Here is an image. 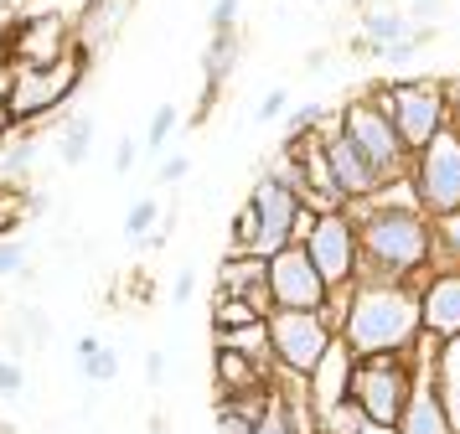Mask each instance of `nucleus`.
<instances>
[{
    "mask_svg": "<svg viewBox=\"0 0 460 434\" xmlns=\"http://www.w3.org/2000/svg\"><path fill=\"white\" fill-rule=\"evenodd\" d=\"M270 372H274V368L253 362L249 351H233V347H217V351H212V377H217V398H223V393L259 388V383H270Z\"/></svg>",
    "mask_w": 460,
    "mask_h": 434,
    "instance_id": "obj_19",
    "label": "nucleus"
},
{
    "mask_svg": "<svg viewBox=\"0 0 460 434\" xmlns=\"http://www.w3.org/2000/svg\"><path fill=\"white\" fill-rule=\"evenodd\" d=\"M22 336H26V341H37V347H42V341H52L47 310H37V306H26V310H22Z\"/></svg>",
    "mask_w": 460,
    "mask_h": 434,
    "instance_id": "obj_36",
    "label": "nucleus"
},
{
    "mask_svg": "<svg viewBox=\"0 0 460 434\" xmlns=\"http://www.w3.org/2000/svg\"><path fill=\"white\" fill-rule=\"evenodd\" d=\"M249 207H253V217H259V233H253L249 253H259V259H270V253H279V248L300 244V238L311 233V217H315L311 207L300 202V191L285 186L274 171H264V176L253 182Z\"/></svg>",
    "mask_w": 460,
    "mask_h": 434,
    "instance_id": "obj_5",
    "label": "nucleus"
},
{
    "mask_svg": "<svg viewBox=\"0 0 460 434\" xmlns=\"http://www.w3.org/2000/svg\"><path fill=\"white\" fill-rule=\"evenodd\" d=\"M16 393H26V362L0 357V398H16Z\"/></svg>",
    "mask_w": 460,
    "mask_h": 434,
    "instance_id": "obj_35",
    "label": "nucleus"
},
{
    "mask_svg": "<svg viewBox=\"0 0 460 434\" xmlns=\"http://www.w3.org/2000/svg\"><path fill=\"white\" fill-rule=\"evenodd\" d=\"M22 217H26L22 202H16V197L0 186V238H5V233H16V223H22Z\"/></svg>",
    "mask_w": 460,
    "mask_h": 434,
    "instance_id": "obj_40",
    "label": "nucleus"
},
{
    "mask_svg": "<svg viewBox=\"0 0 460 434\" xmlns=\"http://www.w3.org/2000/svg\"><path fill=\"white\" fill-rule=\"evenodd\" d=\"M47 207H52V202H47V191H31V202H22V212H31V217H42Z\"/></svg>",
    "mask_w": 460,
    "mask_h": 434,
    "instance_id": "obj_44",
    "label": "nucleus"
},
{
    "mask_svg": "<svg viewBox=\"0 0 460 434\" xmlns=\"http://www.w3.org/2000/svg\"><path fill=\"white\" fill-rule=\"evenodd\" d=\"M191 295H197V274L181 269V274H176V285H171V300H176V306H187Z\"/></svg>",
    "mask_w": 460,
    "mask_h": 434,
    "instance_id": "obj_42",
    "label": "nucleus"
},
{
    "mask_svg": "<svg viewBox=\"0 0 460 434\" xmlns=\"http://www.w3.org/2000/svg\"><path fill=\"white\" fill-rule=\"evenodd\" d=\"M409 176H414L419 207L439 217V212H456L460 207V135L445 124L429 145H419L414 161H409Z\"/></svg>",
    "mask_w": 460,
    "mask_h": 434,
    "instance_id": "obj_10",
    "label": "nucleus"
},
{
    "mask_svg": "<svg viewBox=\"0 0 460 434\" xmlns=\"http://www.w3.org/2000/svg\"><path fill=\"white\" fill-rule=\"evenodd\" d=\"M176 129H181V109H176V103H161V109L150 114V129H146V140H140V145H146L150 155H161Z\"/></svg>",
    "mask_w": 460,
    "mask_h": 434,
    "instance_id": "obj_30",
    "label": "nucleus"
},
{
    "mask_svg": "<svg viewBox=\"0 0 460 434\" xmlns=\"http://www.w3.org/2000/svg\"><path fill=\"white\" fill-rule=\"evenodd\" d=\"M161 217H166V207H161V197H135L125 212V238L135 248H146L150 244V233L161 227Z\"/></svg>",
    "mask_w": 460,
    "mask_h": 434,
    "instance_id": "obj_26",
    "label": "nucleus"
},
{
    "mask_svg": "<svg viewBox=\"0 0 460 434\" xmlns=\"http://www.w3.org/2000/svg\"><path fill=\"white\" fill-rule=\"evenodd\" d=\"M409 285H419V321L429 336L450 341L460 336V269L456 264H429L424 274H414Z\"/></svg>",
    "mask_w": 460,
    "mask_h": 434,
    "instance_id": "obj_13",
    "label": "nucleus"
},
{
    "mask_svg": "<svg viewBox=\"0 0 460 434\" xmlns=\"http://www.w3.org/2000/svg\"><path fill=\"white\" fill-rule=\"evenodd\" d=\"M357 434H398V424H377V419H367Z\"/></svg>",
    "mask_w": 460,
    "mask_h": 434,
    "instance_id": "obj_45",
    "label": "nucleus"
},
{
    "mask_svg": "<svg viewBox=\"0 0 460 434\" xmlns=\"http://www.w3.org/2000/svg\"><path fill=\"white\" fill-rule=\"evenodd\" d=\"M403 11H409V21H414V26H435V21L445 16V0H409Z\"/></svg>",
    "mask_w": 460,
    "mask_h": 434,
    "instance_id": "obj_39",
    "label": "nucleus"
},
{
    "mask_svg": "<svg viewBox=\"0 0 460 434\" xmlns=\"http://www.w3.org/2000/svg\"><path fill=\"white\" fill-rule=\"evenodd\" d=\"M5 5H16V0H0V11H5Z\"/></svg>",
    "mask_w": 460,
    "mask_h": 434,
    "instance_id": "obj_46",
    "label": "nucleus"
},
{
    "mask_svg": "<svg viewBox=\"0 0 460 434\" xmlns=\"http://www.w3.org/2000/svg\"><path fill=\"white\" fill-rule=\"evenodd\" d=\"M270 295H274V310H321L332 285L311 264L305 244H290L279 253H270Z\"/></svg>",
    "mask_w": 460,
    "mask_h": 434,
    "instance_id": "obj_12",
    "label": "nucleus"
},
{
    "mask_svg": "<svg viewBox=\"0 0 460 434\" xmlns=\"http://www.w3.org/2000/svg\"><path fill=\"white\" fill-rule=\"evenodd\" d=\"M326 165H332V176H336V186H341L347 202H362V197H373L377 186H383L377 165L367 161L341 129H326Z\"/></svg>",
    "mask_w": 460,
    "mask_h": 434,
    "instance_id": "obj_14",
    "label": "nucleus"
},
{
    "mask_svg": "<svg viewBox=\"0 0 460 434\" xmlns=\"http://www.w3.org/2000/svg\"><path fill=\"white\" fill-rule=\"evenodd\" d=\"M414 31V21L403 5H367L362 21H357V47L367 52V58H383V47H394Z\"/></svg>",
    "mask_w": 460,
    "mask_h": 434,
    "instance_id": "obj_16",
    "label": "nucleus"
},
{
    "mask_svg": "<svg viewBox=\"0 0 460 434\" xmlns=\"http://www.w3.org/2000/svg\"><path fill=\"white\" fill-rule=\"evenodd\" d=\"M84 73H88V52L73 47L67 58L47 62V67H11L5 78V93H0V109L11 114V124H37V120H52L78 88H84Z\"/></svg>",
    "mask_w": 460,
    "mask_h": 434,
    "instance_id": "obj_3",
    "label": "nucleus"
},
{
    "mask_svg": "<svg viewBox=\"0 0 460 434\" xmlns=\"http://www.w3.org/2000/svg\"><path fill=\"white\" fill-rule=\"evenodd\" d=\"M264 279H270V259H259V253H228L217 264V295H249Z\"/></svg>",
    "mask_w": 460,
    "mask_h": 434,
    "instance_id": "obj_24",
    "label": "nucleus"
},
{
    "mask_svg": "<svg viewBox=\"0 0 460 434\" xmlns=\"http://www.w3.org/2000/svg\"><path fill=\"white\" fill-rule=\"evenodd\" d=\"M347 212L357 223V279H414V274L429 269L435 217L424 207L347 202Z\"/></svg>",
    "mask_w": 460,
    "mask_h": 434,
    "instance_id": "obj_1",
    "label": "nucleus"
},
{
    "mask_svg": "<svg viewBox=\"0 0 460 434\" xmlns=\"http://www.w3.org/2000/svg\"><path fill=\"white\" fill-rule=\"evenodd\" d=\"M445 109H450V129L460 135V78H445Z\"/></svg>",
    "mask_w": 460,
    "mask_h": 434,
    "instance_id": "obj_43",
    "label": "nucleus"
},
{
    "mask_svg": "<svg viewBox=\"0 0 460 434\" xmlns=\"http://www.w3.org/2000/svg\"><path fill=\"white\" fill-rule=\"evenodd\" d=\"M238 16H243V0H212L208 31H233V26H238Z\"/></svg>",
    "mask_w": 460,
    "mask_h": 434,
    "instance_id": "obj_34",
    "label": "nucleus"
},
{
    "mask_svg": "<svg viewBox=\"0 0 460 434\" xmlns=\"http://www.w3.org/2000/svg\"><path fill=\"white\" fill-rule=\"evenodd\" d=\"M429 264H456L460 269V207L435 217V259Z\"/></svg>",
    "mask_w": 460,
    "mask_h": 434,
    "instance_id": "obj_29",
    "label": "nucleus"
},
{
    "mask_svg": "<svg viewBox=\"0 0 460 434\" xmlns=\"http://www.w3.org/2000/svg\"><path fill=\"white\" fill-rule=\"evenodd\" d=\"M73 47L78 41H73V26L63 11H26L0 37V62H5V73L11 67H47V62L67 58Z\"/></svg>",
    "mask_w": 460,
    "mask_h": 434,
    "instance_id": "obj_9",
    "label": "nucleus"
},
{
    "mask_svg": "<svg viewBox=\"0 0 460 434\" xmlns=\"http://www.w3.org/2000/svg\"><path fill=\"white\" fill-rule=\"evenodd\" d=\"M140 150H146V145L135 140V135H119V145H114V176H129L135 161H140Z\"/></svg>",
    "mask_w": 460,
    "mask_h": 434,
    "instance_id": "obj_38",
    "label": "nucleus"
},
{
    "mask_svg": "<svg viewBox=\"0 0 460 434\" xmlns=\"http://www.w3.org/2000/svg\"><path fill=\"white\" fill-rule=\"evenodd\" d=\"M93 135H99V120L93 114H67L58 129H52V155L73 171V165H84L93 155Z\"/></svg>",
    "mask_w": 460,
    "mask_h": 434,
    "instance_id": "obj_20",
    "label": "nucleus"
},
{
    "mask_svg": "<svg viewBox=\"0 0 460 434\" xmlns=\"http://www.w3.org/2000/svg\"><path fill=\"white\" fill-rule=\"evenodd\" d=\"M419 331H424L419 285H409V279H357L336 336L357 357H373V351H409L419 341Z\"/></svg>",
    "mask_w": 460,
    "mask_h": 434,
    "instance_id": "obj_2",
    "label": "nucleus"
},
{
    "mask_svg": "<svg viewBox=\"0 0 460 434\" xmlns=\"http://www.w3.org/2000/svg\"><path fill=\"white\" fill-rule=\"evenodd\" d=\"M146 383H150V388H161V383H166V351H146Z\"/></svg>",
    "mask_w": 460,
    "mask_h": 434,
    "instance_id": "obj_41",
    "label": "nucleus"
},
{
    "mask_svg": "<svg viewBox=\"0 0 460 434\" xmlns=\"http://www.w3.org/2000/svg\"><path fill=\"white\" fill-rule=\"evenodd\" d=\"M26 264H31V244H26V238H16V233H5V238H0V279H16V274H26Z\"/></svg>",
    "mask_w": 460,
    "mask_h": 434,
    "instance_id": "obj_31",
    "label": "nucleus"
},
{
    "mask_svg": "<svg viewBox=\"0 0 460 434\" xmlns=\"http://www.w3.org/2000/svg\"><path fill=\"white\" fill-rule=\"evenodd\" d=\"M373 103L394 120V129L403 135L409 150L429 145L450 124V109H445V78H394V83H373L367 88Z\"/></svg>",
    "mask_w": 460,
    "mask_h": 434,
    "instance_id": "obj_4",
    "label": "nucleus"
},
{
    "mask_svg": "<svg viewBox=\"0 0 460 434\" xmlns=\"http://www.w3.org/2000/svg\"><path fill=\"white\" fill-rule=\"evenodd\" d=\"M191 176V155H166V161L155 165V186H176Z\"/></svg>",
    "mask_w": 460,
    "mask_h": 434,
    "instance_id": "obj_37",
    "label": "nucleus"
},
{
    "mask_svg": "<svg viewBox=\"0 0 460 434\" xmlns=\"http://www.w3.org/2000/svg\"><path fill=\"white\" fill-rule=\"evenodd\" d=\"M435 393H439V403H445V413H450V424L460 434V336L439 341V351H435Z\"/></svg>",
    "mask_w": 460,
    "mask_h": 434,
    "instance_id": "obj_23",
    "label": "nucleus"
},
{
    "mask_svg": "<svg viewBox=\"0 0 460 434\" xmlns=\"http://www.w3.org/2000/svg\"><path fill=\"white\" fill-rule=\"evenodd\" d=\"M409 388H414L409 351H373V357H357L352 393L347 398H357V409L367 413V419H377V424H398Z\"/></svg>",
    "mask_w": 460,
    "mask_h": 434,
    "instance_id": "obj_7",
    "label": "nucleus"
},
{
    "mask_svg": "<svg viewBox=\"0 0 460 434\" xmlns=\"http://www.w3.org/2000/svg\"><path fill=\"white\" fill-rule=\"evenodd\" d=\"M285 114H290V88H270L253 109V124H279Z\"/></svg>",
    "mask_w": 460,
    "mask_h": 434,
    "instance_id": "obj_32",
    "label": "nucleus"
},
{
    "mask_svg": "<svg viewBox=\"0 0 460 434\" xmlns=\"http://www.w3.org/2000/svg\"><path fill=\"white\" fill-rule=\"evenodd\" d=\"M73 357H78V377L93 383V388H104V383L119 377V347H109L104 336H93V331L73 341Z\"/></svg>",
    "mask_w": 460,
    "mask_h": 434,
    "instance_id": "obj_21",
    "label": "nucleus"
},
{
    "mask_svg": "<svg viewBox=\"0 0 460 434\" xmlns=\"http://www.w3.org/2000/svg\"><path fill=\"white\" fill-rule=\"evenodd\" d=\"M362 424H367V413L357 409V398H341V403L315 413V434H357Z\"/></svg>",
    "mask_w": 460,
    "mask_h": 434,
    "instance_id": "obj_27",
    "label": "nucleus"
},
{
    "mask_svg": "<svg viewBox=\"0 0 460 434\" xmlns=\"http://www.w3.org/2000/svg\"><path fill=\"white\" fill-rule=\"evenodd\" d=\"M37 150H42V140H37V135H26L22 124L0 140V186H5V191L26 182V171L37 165Z\"/></svg>",
    "mask_w": 460,
    "mask_h": 434,
    "instance_id": "obj_22",
    "label": "nucleus"
},
{
    "mask_svg": "<svg viewBox=\"0 0 460 434\" xmlns=\"http://www.w3.org/2000/svg\"><path fill=\"white\" fill-rule=\"evenodd\" d=\"M0 37H5V16H0Z\"/></svg>",
    "mask_w": 460,
    "mask_h": 434,
    "instance_id": "obj_47",
    "label": "nucleus"
},
{
    "mask_svg": "<svg viewBox=\"0 0 460 434\" xmlns=\"http://www.w3.org/2000/svg\"><path fill=\"white\" fill-rule=\"evenodd\" d=\"M249 321H264V315H253L243 295H217L212 289V331H233V326H249Z\"/></svg>",
    "mask_w": 460,
    "mask_h": 434,
    "instance_id": "obj_28",
    "label": "nucleus"
},
{
    "mask_svg": "<svg viewBox=\"0 0 460 434\" xmlns=\"http://www.w3.org/2000/svg\"><path fill=\"white\" fill-rule=\"evenodd\" d=\"M238 52H243V41H238V26L233 31H212L208 37V52H202V73H208V88H202V109L217 103L223 93V83L233 78V67H238Z\"/></svg>",
    "mask_w": 460,
    "mask_h": 434,
    "instance_id": "obj_18",
    "label": "nucleus"
},
{
    "mask_svg": "<svg viewBox=\"0 0 460 434\" xmlns=\"http://www.w3.org/2000/svg\"><path fill=\"white\" fill-rule=\"evenodd\" d=\"M336 114L326 109V103H295L290 114L279 120V145H290V140H305V135H321V129H332Z\"/></svg>",
    "mask_w": 460,
    "mask_h": 434,
    "instance_id": "obj_25",
    "label": "nucleus"
},
{
    "mask_svg": "<svg viewBox=\"0 0 460 434\" xmlns=\"http://www.w3.org/2000/svg\"><path fill=\"white\" fill-rule=\"evenodd\" d=\"M336 129H341V135H347V140H352L357 150L377 165V176H383V182L403 176V171H409V161H414V150L403 145V135L394 129V120H388V114L373 103V93L341 103V109H336Z\"/></svg>",
    "mask_w": 460,
    "mask_h": 434,
    "instance_id": "obj_6",
    "label": "nucleus"
},
{
    "mask_svg": "<svg viewBox=\"0 0 460 434\" xmlns=\"http://www.w3.org/2000/svg\"><path fill=\"white\" fill-rule=\"evenodd\" d=\"M305 253H311V264L321 269V279L332 289H347L357 279V223L347 207H336V212H315L311 217V233L300 238Z\"/></svg>",
    "mask_w": 460,
    "mask_h": 434,
    "instance_id": "obj_11",
    "label": "nucleus"
},
{
    "mask_svg": "<svg viewBox=\"0 0 460 434\" xmlns=\"http://www.w3.org/2000/svg\"><path fill=\"white\" fill-rule=\"evenodd\" d=\"M129 5H135V0H88L84 16H78V26H73V41H78L88 58H93L104 41L119 37V26H125Z\"/></svg>",
    "mask_w": 460,
    "mask_h": 434,
    "instance_id": "obj_17",
    "label": "nucleus"
},
{
    "mask_svg": "<svg viewBox=\"0 0 460 434\" xmlns=\"http://www.w3.org/2000/svg\"><path fill=\"white\" fill-rule=\"evenodd\" d=\"M217 434H253V419L238 409V403L217 398Z\"/></svg>",
    "mask_w": 460,
    "mask_h": 434,
    "instance_id": "obj_33",
    "label": "nucleus"
},
{
    "mask_svg": "<svg viewBox=\"0 0 460 434\" xmlns=\"http://www.w3.org/2000/svg\"><path fill=\"white\" fill-rule=\"evenodd\" d=\"M264 326H270L274 368L295 372V377H311L321 351L336 341V326L326 321V310H270Z\"/></svg>",
    "mask_w": 460,
    "mask_h": 434,
    "instance_id": "obj_8",
    "label": "nucleus"
},
{
    "mask_svg": "<svg viewBox=\"0 0 460 434\" xmlns=\"http://www.w3.org/2000/svg\"><path fill=\"white\" fill-rule=\"evenodd\" d=\"M352 368H357V351L336 336L332 347L321 351V362L311 368V377H305V398H311V409H332V403H341L347 393H352Z\"/></svg>",
    "mask_w": 460,
    "mask_h": 434,
    "instance_id": "obj_15",
    "label": "nucleus"
}]
</instances>
